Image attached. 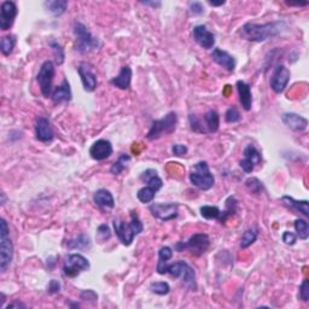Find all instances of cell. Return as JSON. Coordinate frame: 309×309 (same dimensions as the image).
Here are the masks:
<instances>
[{
	"instance_id": "cell-2",
	"label": "cell",
	"mask_w": 309,
	"mask_h": 309,
	"mask_svg": "<svg viewBox=\"0 0 309 309\" xmlns=\"http://www.w3.org/2000/svg\"><path fill=\"white\" fill-rule=\"evenodd\" d=\"M113 224L116 236H118L120 242L126 245V247H130L134 241V237L140 235L144 230L143 223L140 221V219L136 212H132L131 223L126 224L125 221L114 220Z\"/></svg>"
},
{
	"instance_id": "cell-38",
	"label": "cell",
	"mask_w": 309,
	"mask_h": 309,
	"mask_svg": "<svg viewBox=\"0 0 309 309\" xmlns=\"http://www.w3.org/2000/svg\"><path fill=\"white\" fill-rule=\"evenodd\" d=\"M149 289L152 293H156V295L158 296H164L169 293L170 286L166 281H156V283L150 284Z\"/></svg>"
},
{
	"instance_id": "cell-32",
	"label": "cell",
	"mask_w": 309,
	"mask_h": 309,
	"mask_svg": "<svg viewBox=\"0 0 309 309\" xmlns=\"http://www.w3.org/2000/svg\"><path fill=\"white\" fill-rule=\"evenodd\" d=\"M15 46H16V37H15V35L9 34L2 38V41H0V50H2L4 56H10L11 53H13Z\"/></svg>"
},
{
	"instance_id": "cell-14",
	"label": "cell",
	"mask_w": 309,
	"mask_h": 309,
	"mask_svg": "<svg viewBox=\"0 0 309 309\" xmlns=\"http://www.w3.org/2000/svg\"><path fill=\"white\" fill-rule=\"evenodd\" d=\"M77 71L81 77V82H82L83 89L86 92H93L97 88L98 80L97 75L93 71L92 65L87 62H81L77 67Z\"/></svg>"
},
{
	"instance_id": "cell-40",
	"label": "cell",
	"mask_w": 309,
	"mask_h": 309,
	"mask_svg": "<svg viewBox=\"0 0 309 309\" xmlns=\"http://www.w3.org/2000/svg\"><path fill=\"white\" fill-rule=\"evenodd\" d=\"M188 121H190L191 130L193 132H196V133H202V134L208 133L205 130V126H204L203 124V119H199L196 115H190L188 116Z\"/></svg>"
},
{
	"instance_id": "cell-12",
	"label": "cell",
	"mask_w": 309,
	"mask_h": 309,
	"mask_svg": "<svg viewBox=\"0 0 309 309\" xmlns=\"http://www.w3.org/2000/svg\"><path fill=\"white\" fill-rule=\"evenodd\" d=\"M291 77L290 70L285 67L284 64L277 65L273 70L271 81H269V85H271V88L273 89V92L277 93H283L284 89L287 87V83H289Z\"/></svg>"
},
{
	"instance_id": "cell-6",
	"label": "cell",
	"mask_w": 309,
	"mask_h": 309,
	"mask_svg": "<svg viewBox=\"0 0 309 309\" xmlns=\"http://www.w3.org/2000/svg\"><path fill=\"white\" fill-rule=\"evenodd\" d=\"M0 229V271L7 272L14 260V244L9 237V226L5 219H2Z\"/></svg>"
},
{
	"instance_id": "cell-24",
	"label": "cell",
	"mask_w": 309,
	"mask_h": 309,
	"mask_svg": "<svg viewBox=\"0 0 309 309\" xmlns=\"http://www.w3.org/2000/svg\"><path fill=\"white\" fill-rule=\"evenodd\" d=\"M93 202L97 204L98 207H103V208H114L115 207V199L112 192L107 188H99L93 194Z\"/></svg>"
},
{
	"instance_id": "cell-13",
	"label": "cell",
	"mask_w": 309,
	"mask_h": 309,
	"mask_svg": "<svg viewBox=\"0 0 309 309\" xmlns=\"http://www.w3.org/2000/svg\"><path fill=\"white\" fill-rule=\"evenodd\" d=\"M19 10H17L16 4L10 0H5L2 3L0 7V29L2 31H8L13 27L15 19H16Z\"/></svg>"
},
{
	"instance_id": "cell-27",
	"label": "cell",
	"mask_w": 309,
	"mask_h": 309,
	"mask_svg": "<svg viewBox=\"0 0 309 309\" xmlns=\"http://www.w3.org/2000/svg\"><path fill=\"white\" fill-rule=\"evenodd\" d=\"M203 121L208 133H215V132H218L219 126H220V116H219L217 110H208V112L204 114Z\"/></svg>"
},
{
	"instance_id": "cell-23",
	"label": "cell",
	"mask_w": 309,
	"mask_h": 309,
	"mask_svg": "<svg viewBox=\"0 0 309 309\" xmlns=\"http://www.w3.org/2000/svg\"><path fill=\"white\" fill-rule=\"evenodd\" d=\"M132 75H133V71H132V68L130 65H124V67L121 68V71H120L118 76L112 79L110 82H112V85L118 87V88L126 91V89L131 88Z\"/></svg>"
},
{
	"instance_id": "cell-19",
	"label": "cell",
	"mask_w": 309,
	"mask_h": 309,
	"mask_svg": "<svg viewBox=\"0 0 309 309\" xmlns=\"http://www.w3.org/2000/svg\"><path fill=\"white\" fill-rule=\"evenodd\" d=\"M281 121L293 132H303L307 130L308 120L295 113H285L281 115Z\"/></svg>"
},
{
	"instance_id": "cell-28",
	"label": "cell",
	"mask_w": 309,
	"mask_h": 309,
	"mask_svg": "<svg viewBox=\"0 0 309 309\" xmlns=\"http://www.w3.org/2000/svg\"><path fill=\"white\" fill-rule=\"evenodd\" d=\"M44 5L46 10L53 16H61L67 10L68 2H65V0H49V2H45Z\"/></svg>"
},
{
	"instance_id": "cell-39",
	"label": "cell",
	"mask_w": 309,
	"mask_h": 309,
	"mask_svg": "<svg viewBox=\"0 0 309 309\" xmlns=\"http://www.w3.org/2000/svg\"><path fill=\"white\" fill-rule=\"evenodd\" d=\"M200 215L207 220H213V219H219L220 217L221 211L218 208V207H213V205H203L200 207L199 209Z\"/></svg>"
},
{
	"instance_id": "cell-35",
	"label": "cell",
	"mask_w": 309,
	"mask_h": 309,
	"mask_svg": "<svg viewBox=\"0 0 309 309\" xmlns=\"http://www.w3.org/2000/svg\"><path fill=\"white\" fill-rule=\"evenodd\" d=\"M50 47L53 51V55H55V59H56V64L57 65H62L63 63H64L65 59V55H64V50H63V47L61 46V44L58 43V41L55 40V39H52V40L49 43Z\"/></svg>"
},
{
	"instance_id": "cell-22",
	"label": "cell",
	"mask_w": 309,
	"mask_h": 309,
	"mask_svg": "<svg viewBox=\"0 0 309 309\" xmlns=\"http://www.w3.org/2000/svg\"><path fill=\"white\" fill-rule=\"evenodd\" d=\"M71 98H73V93H71L70 85H69L67 79L63 80L61 85L57 86L52 91V94H51V99H52L53 103L56 104L70 101Z\"/></svg>"
},
{
	"instance_id": "cell-51",
	"label": "cell",
	"mask_w": 309,
	"mask_h": 309,
	"mask_svg": "<svg viewBox=\"0 0 309 309\" xmlns=\"http://www.w3.org/2000/svg\"><path fill=\"white\" fill-rule=\"evenodd\" d=\"M143 4H145V5H150V7H152V8H160L161 7V3L160 2H144Z\"/></svg>"
},
{
	"instance_id": "cell-29",
	"label": "cell",
	"mask_w": 309,
	"mask_h": 309,
	"mask_svg": "<svg viewBox=\"0 0 309 309\" xmlns=\"http://www.w3.org/2000/svg\"><path fill=\"white\" fill-rule=\"evenodd\" d=\"M67 247L69 249H77V250H86V249L91 248V239L89 237L85 235V233H81L76 237V238L70 239L67 243Z\"/></svg>"
},
{
	"instance_id": "cell-34",
	"label": "cell",
	"mask_w": 309,
	"mask_h": 309,
	"mask_svg": "<svg viewBox=\"0 0 309 309\" xmlns=\"http://www.w3.org/2000/svg\"><path fill=\"white\" fill-rule=\"evenodd\" d=\"M236 211H237V200L235 199V197H230L229 199L226 200V209L220 213V217H219L218 220L220 221L221 224H224L225 221L227 220V218L235 214Z\"/></svg>"
},
{
	"instance_id": "cell-11",
	"label": "cell",
	"mask_w": 309,
	"mask_h": 309,
	"mask_svg": "<svg viewBox=\"0 0 309 309\" xmlns=\"http://www.w3.org/2000/svg\"><path fill=\"white\" fill-rule=\"evenodd\" d=\"M149 211L155 219L166 223L178 218L179 205L176 203H152L149 207Z\"/></svg>"
},
{
	"instance_id": "cell-15",
	"label": "cell",
	"mask_w": 309,
	"mask_h": 309,
	"mask_svg": "<svg viewBox=\"0 0 309 309\" xmlns=\"http://www.w3.org/2000/svg\"><path fill=\"white\" fill-rule=\"evenodd\" d=\"M243 155H244V158H243L239 164H241V168L245 173L253 172L255 166H257L262 161V156H261L260 151L251 144L244 149Z\"/></svg>"
},
{
	"instance_id": "cell-30",
	"label": "cell",
	"mask_w": 309,
	"mask_h": 309,
	"mask_svg": "<svg viewBox=\"0 0 309 309\" xmlns=\"http://www.w3.org/2000/svg\"><path fill=\"white\" fill-rule=\"evenodd\" d=\"M130 162H131V156L130 155L121 154V155H120V157L118 158V161H115L113 163L112 168H110V173H112L113 175H119V174H121L126 169V168H127Z\"/></svg>"
},
{
	"instance_id": "cell-17",
	"label": "cell",
	"mask_w": 309,
	"mask_h": 309,
	"mask_svg": "<svg viewBox=\"0 0 309 309\" xmlns=\"http://www.w3.org/2000/svg\"><path fill=\"white\" fill-rule=\"evenodd\" d=\"M193 40L199 45L202 49L211 50L215 45V35L211 31L207 29L205 26H196L192 31Z\"/></svg>"
},
{
	"instance_id": "cell-43",
	"label": "cell",
	"mask_w": 309,
	"mask_h": 309,
	"mask_svg": "<svg viewBox=\"0 0 309 309\" xmlns=\"http://www.w3.org/2000/svg\"><path fill=\"white\" fill-rule=\"evenodd\" d=\"M97 235L98 238L100 242H106L108 239H110L112 237V231H110V227L108 225L103 224L97 229Z\"/></svg>"
},
{
	"instance_id": "cell-49",
	"label": "cell",
	"mask_w": 309,
	"mask_h": 309,
	"mask_svg": "<svg viewBox=\"0 0 309 309\" xmlns=\"http://www.w3.org/2000/svg\"><path fill=\"white\" fill-rule=\"evenodd\" d=\"M59 290H61V284H59V281L52 279V280L49 283V286H47V292L51 293V295H56V293L59 292Z\"/></svg>"
},
{
	"instance_id": "cell-45",
	"label": "cell",
	"mask_w": 309,
	"mask_h": 309,
	"mask_svg": "<svg viewBox=\"0 0 309 309\" xmlns=\"http://www.w3.org/2000/svg\"><path fill=\"white\" fill-rule=\"evenodd\" d=\"M81 299H83V301H87V302H92V303H95L98 299V295L94 292L93 290H85L81 292Z\"/></svg>"
},
{
	"instance_id": "cell-9",
	"label": "cell",
	"mask_w": 309,
	"mask_h": 309,
	"mask_svg": "<svg viewBox=\"0 0 309 309\" xmlns=\"http://www.w3.org/2000/svg\"><path fill=\"white\" fill-rule=\"evenodd\" d=\"M56 75V68L52 61H45L41 64L37 75V81L40 87V91L45 98H49L52 94L53 79Z\"/></svg>"
},
{
	"instance_id": "cell-8",
	"label": "cell",
	"mask_w": 309,
	"mask_h": 309,
	"mask_svg": "<svg viewBox=\"0 0 309 309\" xmlns=\"http://www.w3.org/2000/svg\"><path fill=\"white\" fill-rule=\"evenodd\" d=\"M209 245H211V239L205 233H194L188 238L187 242H178L174 245V248L179 253L188 250L194 256H200L208 250Z\"/></svg>"
},
{
	"instance_id": "cell-3",
	"label": "cell",
	"mask_w": 309,
	"mask_h": 309,
	"mask_svg": "<svg viewBox=\"0 0 309 309\" xmlns=\"http://www.w3.org/2000/svg\"><path fill=\"white\" fill-rule=\"evenodd\" d=\"M75 35V47L80 53H88L92 51H98L101 49L103 43L98 38L93 37L88 28L81 22H75L73 27Z\"/></svg>"
},
{
	"instance_id": "cell-36",
	"label": "cell",
	"mask_w": 309,
	"mask_h": 309,
	"mask_svg": "<svg viewBox=\"0 0 309 309\" xmlns=\"http://www.w3.org/2000/svg\"><path fill=\"white\" fill-rule=\"evenodd\" d=\"M155 196H156V191L154 190V188L149 187V186H145V187L140 188L137 193L138 199L144 204L151 203L152 200L155 199Z\"/></svg>"
},
{
	"instance_id": "cell-1",
	"label": "cell",
	"mask_w": 309,
	"mask_h": 309,
	"mask_svg": "<svg viewBox=\"0 0 309 309\" xmlns=\"http://www.w3.org/2000/svg\"><path fill=\"white\" fill-rule=\"evenodd\" d=\"M287 25L285 21H273V22L257 25V23H245L241 28V37L253 43H263L268 39L280 35Z\"/></svg>"
},
{
	"instance_id": "cell-31",
	"label": "cell",
	"mask_w": 309,
	"mask_h": 309,
	"mask_svg": "<svg viewBox=\"0 0 309 309\" xmlns=\"http://www.w3.org/2000/svg\"><path fill=\"white\" fill-rule=\"evenodd\" d=\"M173 257V250L169 247H162L158 251V263L156 267V271L158 274H161L163 267L168 263V260H170Z\"/></svg>"
},
{
	"instance_id": "cell-41",
	"label": "cell",
	"mask_w": 309,
	"mask_h": 309,
	"mask_svg": "<svg viewBox=\"0 0 309 309\" xmlns=\"http://www.w3.org/2000/svg\"><path fill=\"white\" fill-rule=\"evenodd\" d=\"M241 114H239L236 107H230L226 114H225V121L227 124H236V122L241 121Z\"/></svg>"
},
{
	"instance_id": "cell-42",
	"label": "cell",
	"mask_w": 309,
	"mask_h": 309,
	"mask_svg": "<svg viewBox=\"0 0 309 309\" xmlns=\"http://www.w3.org/2000/svg\"><path fill=\"white\" fill-rule=\"evenodd\" d=\"M245 186H247L248 190L250 192H253V193H260V192L263 190L262 182L256 178L248 179L247 181H245Z\"/></svg>"
},
{
	"instance_id": "cell-52",
	"label": "cell",
	"mask_w": 309,
	"mask_h": 309,
	"mask_svg": "<svg viewBox=\"0 0 309 309\" xmlns=\"http://www.w3.org/2000/svg\"><path fill=\"white\" fill-rule=\"evenodd\" d=\"M287 5H290V7H305V5H308V3H296V4L287 3Z\"/></svg>"
},
{
	"instance_id": "cell-33",
	"label": "cell",
	"mask_w": 309,
	"mask_h": 309,
	"mask_svg": "<svg viewBox=\"0 0 309 309\" xmlns=\"http://www.w3.org/2000/svg\"><path fill=\"white\" fill-rule=\"evenodd\" d=\"M257 237H259V230H257L256 227H251V229L247 230L242 236L241 248L247 249L250 247V245H253L254 243L256 242Z\"/></svg>"
},
{
	"instance_id": "cell-26",
	"label": "cell",
	"mask_w": 309,
	"mask_h": 309,
	"mask_svg": "<svg viewBox=\"0 0 309 309\" xmlns=\"http://www.w3.org/2000/svg\"><path fill=\"white\" fill-rule=\"evenodd\" d=\"M140 180H142L144 184H148L149 187L154 188L156 192L161 190L162 186H163V181H162V179L158 176L157 170L151 169V168H150V169H146L145 172L142 173Z\"/></svg>"
},
{
	"instance_id": "cell-37",
	"label": "cell",
	"mask_w": 309,
	"mask_h": 309,
	"mask_svg": "<svg viewBox=\"0 0 309 309\" xmlns=\"http://www.w3.org/2000/svg\"><path fill=\"white\" fill-rule=\"evenodd\" d=\"M295 230L297 232V237L303 239V241H307L309 237V225L305 220L303 219H297L295 221Z\"/></svg>"
},
{
	"instance_id": "cell-48",
	"label": "cell",
	"mask_w": 309,
	"mask_h": 309,
	"mask_svg": "<svg viewBox=\"0 0 309 309\" xmlns=\"http://www.w3.org/2000/svg\"><path fill=\"white\" fill-rule=\"evenodd\" d=\"M190 11L193 15H203L204 14V8L203 4L199 2H193L190 4Z\"/></svg>"
},
{
	"instance_id": "cell-16",
	"label": "cell",
	"mask_w": 309,
	"mask_h": 309,
	"mask_svg": "<svg viewBox=\"0 0 309 309\" xmlns=\"http://www.w3.org/2000/svg\"><path fill=\"white\" fill-rule=\"evenodd\" d=\"M35 137L39 142L49 143L55 138V131L50 120L44 116H39L35 121Z\"/></svg>"
},
{
	"instance_id": "cell-21",
	"label": "cell",
	"mask_w": 309,
	"mask_h": 309,
	"mask_svg": "<svg viewBox=\"0 0 309 309\" xmlns=\"http://www.w3.org/2000/svg\"><path fill=\"white\" fill-rule=\"evenodd\" d=\"M237 89H238L239 101H241L243 109L245 112H249L253 108V94H251V86L244 81L238 80L236 83Z\"/></svg>"
},
{
	"instance_id": "cell-47",
	"label": "cell",
	"mask_w": 309,
	"mask_h": 309,
	"mask_svg": "<svg viewBox=\"0 0 309 309\" xmlns=\"http://www.w3.org/2000/svg\"><path fill=\"white\" fill-rule=\"evenodd\" d=\"M187 148H186L185 145H182V144H175V145H173L172 148V152L174 156H178V157H181V156H185L187 154Z\"/></svg>"
},
{
	"instance_id": "cell-25",
	"label": "cell",
	"mask_w": 309,
	"mask_h": 309,
	"mask_svg": "<svg viewBox=\"0 0 309 309\" xmlns=\"http://www.w3.org/2000/svg\"><path fill=\"white\" fill-rule=\"evenodd\" d=\"M281 203L292 211L301 213L305 218L309 217V202L308 200H296L290 196L281 197Z\"/></svg>"
},
{
	"instance_id": "cell-44",
	"label": "cell",
	"mask_w": 309,
	"mask_h": 309,
	"mask_svg": "<svg viewBox=\"0 0 309 309\" xmlns=\"http://www.w3.org/2000/svg\"><path fill=\"white\" fill-rule=\"evenodd\" d=\"M299 298L302 299L303 302H308L309 299V283L308 279H304L303 283L299 286Z\"/></svg>"
},
{
	"instance_id": "cell-46",
	"label": "cell",
	"mask_w": 309,
	"mask_h": 309,
	"mask_svg": "<svg viewBox=\"0 0 309 309\" xmlns=\"http://www.w3.org/2000/svg\"><path fill=\"white\" fill-rule=\"evenodd\" d=\"M281 239H283V242L286 245H293L296 243L297 236L295 235V233L289 232V231H285V232L283 233V237H281Z\"/></svg>"
},
{
	"instance_id": "cell-20",
	"label": "cell",
	"mask_w": 309,
	"mask_h": 309,
	"mask_svg": "<svg viewBox=\"0 0 309 309\" xmlns=\"http://www.w3.org/2000/svg\"><path fill=\"white\" fill-rule=\"evenodd\" d=\"M212 58L217 64L226 69L227 71H235L236 68V59L232 55H230L227 51H224L221 49H214L212 53Z\"/></svg>"
},
{
	"instance_id": "cell-50",
	"label": "cell",
	"mask_w": 309,
	"mask_h": 309,
	"mask_svg": "<svg viewBox=\"0 0 309 309\" xmlns=\"http://www.w3.org/2000/svg\"><path fill=\"white\" fill-rule=\"evenodd\" d=\"M26 307H27V305L23 304V303H21V302H14V303H10V304L7 305L8 309H10V308H26Z\"/></svg>"
},
{
	"instance_id": "cell-18",
	"label": "cell",
	"mask_w": 309,
	"mask_h": 309,
	"mask_svg": "<svg viewBox=\"0 0 309 309\" xmlns=\"http://www.w3.org/2000/svg\"><path fill=\"white\" fill-rule=\"evenodd\" d=\"M89 155L94 161H104L113 155V145L109 140L99 139L89 148Z\"/></svg>"
},
{
	"instance_id": "cell-7",
	"label": "cell",
	"mask_w": 309,
	"mask_h": 309,
	"mask_svg": "<svg viewBox=\"0 0 309 309\" xmlns=\"http://www.w3.org/2000/svg\"><path fill=\"white\" fill-rule=\"evenodd\" d=\"M176 124H178L176 113H168L163 119L156 120V121L152 122L151 127H150L148 134H146V138L149 140H155L163 136H167V134H172L175 131Z\"/></svg>"
},
{
	"instance_id": "cell-10",
	"label": "cell",
	"mask_w": 309,
	"mask_h": 309,
	"mask_svg": "<svg viewBox=\"0 0 309 309\" xmlns=\"http://www.w3.org/2000/svg\"><path fill=\"white\" fill-rule=\"evenodd\" d=\"M89 261L81 254H71L69 255L68 259L65 260L64 266H63V272L69 278H75L80 274L81 272H85L89 269Z\"/></svg>"
},
{
	"instance_id": "cell-53",
	"label": "cell",
	"mask_w": 309,
	"mask_h": 309,
	"mask_svg": "<svg viewBox=\"0 0 309 309\" xmlns=\"http://www.w3.org/2000/svg\"><path fill=\"white\" fill-rule=\"evenodd\" d=\"M225 2H220V3H213L209 2V5H212V7H221V5H224Z\"/></svg>"
},
{
	"instance_id": "cell-4",
	"label": "cell",
	"mask_w": 309,
	"mask_h": 309,
	"mask_svg": "<svg viewBox=\"0 0 309 309\" xmlns=\"http://www.w3.org/2000/svg\"><path fill=\"white\" fill-rule=\"evenodd\" d=\"M170 274L174 278L181 279L182 283L190 290H196L197 289V283H196V272L192 267L188 265L185 261H176V262L169 263L163 267L161 274Z\"/></svg>"
},
{
	"instance_id": "cell-5",
	"label": "cell",
	"mask_w": 309,
	"mask_h": 309,
	"mask_svg": "<svg viewBox=\"0 0 309 309\" xmlns=\"http://www.w3.org/2000/svg\"><path fill=\"white\" fill-rule=\"evenodd\" d=\"M190 181L193 186L202 191H208L214 186L215 178L209 169L205 161H199L192 167L190 172Z\"/></svg>"
}]
</instances>
